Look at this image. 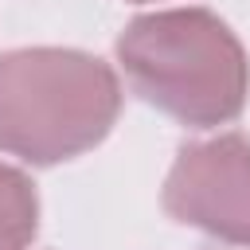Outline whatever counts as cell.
Wrapping results in <instances>:
<instances>
[{
  "mask_svg": "<svg viewBox=\"0 0 250 250\" xmlns=\"http://www.w3.org/2000/svg\"><path fill=\"white\" fill-rule=\"evenodd\" d=\"M117 62L137 98L195 129L234 121L250 94L246 51L207 8L129 20L117 39Z\"/></svg>",
  "mask_w": 250,
  "mask_h": 250,
  "instance_id": "6da1fadb",
  "label": "cell"
},
{
  "mask_svg": "<svg viewBox=\"0 0 250 250\" xmlns=\"http://www.w3.org/2000/svg\"><path fill=\"white\" fill-rule=\"evenodd\" d=\"M121 113L109 62L70 47H20L0 55V152L59 164L102 145Z\"/></svg>",
  "mask_w": 250,
  "mask_h": 250,
  "instance_id": "7a4b0ae2",
  "label": "cell"
},
{
  "mask_svg": "<svg viewBox=\"0 0 250 250\" xmlns=\"http://www.w3.org/2000/svg\"><path fill=\"white\" fill-rule=\"evenodd\" d=\"M164 211L219 242L250 246V141L223 133L184 145L164 180Z\"/></svg>",
  "mask_w": 250,
  "mask_h": 250,
  "instance_id": "3957f363",
  "label": "cell"
},
{
  "mask_svg": "<svg viewBox=\"0 0 250 250\" xmlns=\"http://www.w3.org/2000/svg\"><path fill=\"white\" fill-rule=\"evenodd\" d=\"M35 230H39L35 184L20 168L0 164V250H27Z\"/></svg>",
  "mask_w": 250,
  "mask_h": 250,
  "instance_id": "277c9868",
  "label": "cell"
}]
</instances>
